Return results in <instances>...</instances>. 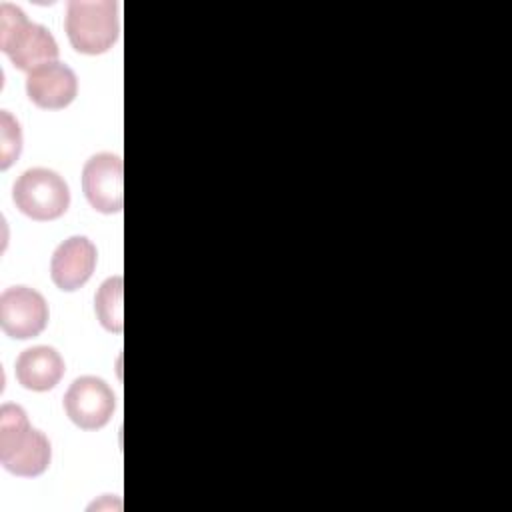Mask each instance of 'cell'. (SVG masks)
Instances as JSON below:
<instances>
[{
    "mask_svg": "<svg viewBox=\"0 0 512 512\" xmlns=\"http://www.w3.org/2000/svg\"><path fill=\"white\" fill-rule=\"evenodd\" d=\"M124 166L112 152L94 154L82 170V190L88 204L102 214H116L124 206Z\"/></svg>",
    "mask_w": 512,
    "mask_h": 512,
    "instance_id": "obj_7",
    "label": "cell"
},
{
    "mask_svg": "<svg viewBox=\"0 0 512 512\" xmlns=\"http://www.w3.org/2000/svg\"><path fill=\"white\" fill-rule=\"evenodd\" d=\"M0 48L22 72L58 62L60 54L50 30L30 22L18 6L8 2L0 6Z\"/></svg>",
    "mask_w": 512,
    "mask_h": 512,
    "instance_id": "obj_2",
    "label": "cell"
},
{
    "mask_svg": "<svg viewBox=\"0 0 512 512\" xmlns=\"http://www.w3.org/2000/svg\"><path fill=\"white\" fill-rule=\"evenodd\" d=\"M62 376L64 360L52 346H32L16 358V380L28 390H52Z\"/></svg>",
    "mask_w": 512,
    "mask_h": 512,
    "instance_id": "obj_10",
    "label": "cell"
},
{
    "mask_svg": "<svg viewBox=\"0 0 512 512\" xmlns=\"http://www.w3.org/2000/svg\"><path fill=\"white\" fill-rule=\"evenodd\" d=\"M12 200L28 218L48 222L60 218L68 210L70 188L58 172L48 168H30L14 182Z\"/></svg>",
    "mask_w": 512,
    "mask_h": 512,
    "instance_id": "obj_4",
    "label": "cell"
},
{
    "mask_svg": "<svg viewBox=\"0 0 512 512\" xmlns=\"http://www.w3.org/2000/svg\"><path fill=\"white\" fill-rule=\"evenodd\" d=\"M66 36L80 54H104L118 40V14L112 0H72L66 8Z\"/></svg>",
    "mask_w": 512,
    "mask_h": 512,
    "instance_id": "obj_3",
    "label": "cell"
},
{
    "mask_svg": "<svg viewBox=\"0 0 512 512\" xmlns=\"http://www.w3.org/2000/svg\"><path fill=\"white\" fill-rule=\"evenodd\" d=\"M28 98L44 110H62L78 94V78L72 68L62 62H48L26 76Z\"/></svg>",
    "mask_w": 512,
    "mask_h": 512,
    "instance_id": "obj_8",
    "label": "cell"
},
{
    "mask_svg": "<svg viewBox=\"0 0 512 512\" xmlns=\"http://www.w3.org/2000/svg\"><path fill=\"white\" fill-rule=\"evenodd\" d=\"M52 458L48 438L30 426L28 416L18 404L0 408V464L14 476H40Z\"/></svg>",
    "mask_w": 512,
    "mask_h": 512,
    "instance_id": "obj_1",
    "label": "cell"
},
{
    "mask_svg": "<svg viewBox=\"0 0 512 512\" xmlns=\"http://www.w3.org/2000/svg\"><path fill=\"white\" fill-rule=\"evenodd\" d=\"M96 260V246L86 236H72L64 240L52 254V282L64 292H74L90 280Z\"/></svg>",
    "mask_w": 512,
    "mask_h": 512,
    "instance_id": "obj_9",
    "label": "cell"
},
{
    "mask_svg": "<svg viewBox=\"0 0 512 512\" xmlns=\"http://www.w3.org/2000/svg\"><path fill=\"white\" fill-rule=\"evenodd\" d=\"M48 316V304L34 288L12 286L0 296V326L10 338L28 340L42 334Z\"/></svg>",
    "mask_w": 512,
    "mask_h": 512,
    "instance_id": "obj_6",
    "label": "cell"
},
{
    "mask_svg": "<svg viewBox=\"0 0 512 512\" xmlns=\"http://www.w3.org/2000/svg\"><path fill=\"white\" fill-rule=\"evenodd\" d=\"M66 416L82 430L106 426L116 410L112 388L98 376L76 378L64 394Z\"/></svg>",
    "mask_w": 512,
    "mask_h": 512,
    "instance_id": "obj_5",
    "label": "cell"
},
{
    "mask_svg": "<svg viewBox=\"0 0 512 512\" xmlns=\"http://www.w3.org/2000/svg\"><path fill=\"white\" fill-rule=\"evenodd\" d=\"M22 152V130L18 120L8 112H0V168L6 170Z\"/></svg>",
    "mask_w": 512,
    "mask_h": 512,
    "instance_id": "obj_12",
    "label": "cell"
},
{
    "mask_svg": "<svg viewBox=\"0 0 512 512\" xmlns=\"http://www.w3.org/2000/svg\"><path fill=\"white\" fill-rule=\"evenodd\" d=\"M122 294H124V280L120 274H116L104 280L94 296V310L100 324L114 334H120L124 330Z\"/></svg>",
    "mask_w": 512,
    "mask_h": 512,
    "instance_id": "obj_11",
    "label": "cell"
}]
</instances>
